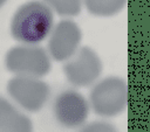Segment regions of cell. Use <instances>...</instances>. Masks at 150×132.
<instances>
[{
	"mask_svg": "<svg viewBox=\"0 0 150 132\" xmlns=\"http://www.w3.org/2000/svg\"><path fill=\"white\" fill-rule=\"evenodd\" d=\"M81 39V29L74 21H60L50 32L48 42L49 55L55 61H67L79 49Z\"/></svg>",
	"mask_w": 150,
	"mask_h": 132,
	"instance_id": "cell-7",
	"label": "cell"
},
{
	"mask_svg": "<svg viewBox=\"0 0 150 132\" xmlns=\"http://www.w3.org/2000/svg\"><path fill=\"white\" fill-rule=\"evenodd\" d=\"M6 1H7V0H0V8H1L2 6H4V4H5Z\"/></svg>",
	"mask_w": 150,
	"mask_h": 132,
	"instance_id": "cell-12",
	"label": "cell"
},
{
	"mask_svg": "<svg viewBox=\"0 0 150 132\" xmlns=\"http://www.w3.org/2000/svg\"><path fill=\"white\" fill-rule=\"evenodd\" d=\"M54 114L57 121L66 127L82 126L89 114L87 99L74 90L62 91L54 102Z\"/></svg>",
	"mask_w": 150,
	"mask_h": 132,
	"instance_id": "cell-6",
	"label": "cell"
},
{
	"mask_svg": "<svg viewBox=\"0 0 150 132\" xmlns=\"http://www.w3.org/2000/svg\"><path fill=\"white\" fill-rule=\"evenodd\" d=\"M93 110L103 117H114L124 111L128 104L127 83L118 77H107L100 81L90 91Z\"/></svg>",
	"mask_w": 150,
	"mask_h": 132,
	"instance_id": "cell-2",
	"label": "cell"
},
{
	"mask_svg": "<svg viewBox=\"0 0 150 132\" xmlns=\"http://www.w3.org/2000/svg\"><path fill=\"white\" fill-rule=\"evenodd\" d=\"M54 16L47 4L33 0L23 4L14 13L11 34L14 40L34 44L47 37L53 29Z\"/></svg>",
	"mask_w": 150,
	"mask_h": 132,
	"instance_id": "cell-1",
	"label": "cell"
},
{
	"mask_svg": "<svg viewBox=\"0 0 150 132\" xmlns=\"http://www.w3.org/2000/svg\"><path fill=\"white\" fill-rule=\"evenodd\" d=\"M68 82L75 86L93 84L102 72V62L97 54L89 47H81L63 65Z\"/></svg>",
	"mask_w": 150,
	"mask_h": 132,
	"instance_id": "cell-5",
	"label": "cell"
},
{
	"mask_svg": "<svg viewBox=\"0 0 150 132\" xmlns=\"http://www.w3.org/2000/svg\"><path fill=\"white\" fill-rule=\"evenodd\" d=\"M5 65L7 70L18 76L42 77L50 70V58L41 47L33 44L16 46L7 51Z\"/></svg>",
	"mask_w": 150,
	"mask_h": 132,
	"instance_id": "cell-3",
	"label": "cell"
},
{
	"mask_svg": "<svg viewBox=\"0 0 150 132\" xmlns=\"http://www.w3.org/2000/svg\"><path fill=\"white\" fill-rule=\"evenodd\" d=\"M7 92L25 110L36 112L47 103L50 89L39 77L15 76L8 81Z\"/></svg>",
	"mask_w": 150,
	"mask_h": 132,
	"instance_id": "cell-4",
	"label": "cell"
},
{
	"mask_svg": "<svg viewBox=\"0 0 150 132\" xmlns=\"http://www.w3.org/2000/svg\"><path fill=\"white\" fill-rule=\"evenodd\" d=\"M89 13L97 16H111L123 9L127 0H83Z\"/></svg>",
	"mask_w": 150,
	"mask_h": 132,
	"instance_id": "cell-9",
	"label": "cell"
},
{
	"mask_svg": "<svg viewBox=\"0 0 150 132\" xmlns=\"http://www.w3.org/2000/svg\"><path fill=\"white\" fill-rule=\"evenodd\" d=\"M83 0H45V4L62 16H74L81 12Z\"/></svg>",
	"mask_w": 150,
	"mask_h": 132,
	"instance_id": "cell-10",
	"label": "cell"
},
{
	"mask_svg": "<svg viewBox=\"0 0 150 132\" xmlns=\"http://www.w3.org/2000/svg\"><path fill=\"white\" fill-rule=\"evenodd\" d=\"M82 128L87 131H115L116 130L111 124L107 121H95L87 126H83Z\"/></svg>",
	"mask_w": 150,
	"mask_h": 132,
	"instance_id": "cell-11",
	"label": "cell"
},
{
	"mask_svg": "<svg viewBox=\"0 0 150 132\" xmlns=\"http://www.w3.org/2000/svg\"><path fill=\"white\" fill-rule=\"evenodd\" d=\"M0 130L1 131H32L33 124L30 119L21 113L12 103L0 96Z\"/></svg>",
	"mask_w": 150,
	"mask_h": 132,
	"instance_id": "cell-8",
	"label": "cell"
}]
</instances>
